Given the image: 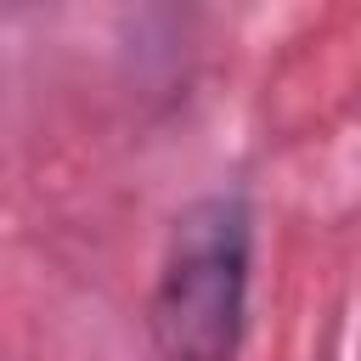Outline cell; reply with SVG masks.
Here are the masks:
<instances>
[{
	"mask_svg": "<svg viewBox=\"0 0 361 361\" xmlns=\"http://www.w3.org/2000/svg\"><path fill=\"white\" fill-rule=\"evenodd\" d=\"M254 203L243 186L192 197L164 237L147 288L152 361H243L254 299Z\"/></svg>",
	"mask_w": 361,
	"mask_h": 361,
	"instance_id": "6da1fadb",
	"label": "cell"
}]
</instances>
